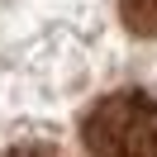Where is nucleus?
Returning a JSON list of instances; mask_svg holds the SVG:
<instances>
[{
	"label": "nucleus",
	"instance_id": "obj_3",
	"mask_svg": "<svg viewBox=\"0 0 157 157\" xmlns=\"http://www.w3.org/2000/svg\"><path fill=\"white\" fill-rule=\"evenodd\" d=\"M5 157H67V152L52 143H14V147H5Z\"/></svg>",
	"mask_w": 157,
	"mask_h": 157
},
{
	"label": "nucleus",
	"instance_id": "obj_1",
	"mask_svg": "<svg viewBox=\"0 0 157 157\" xmlns=\"http://www.w3.org/2000/svg\"><path fill=\"white\" fill-rule=\"evenodd\" d=\"M90 157H157V100L143 90H114L81 119Z\"/></svg>",
	"mask_w": 157,
	"mask_h": 157
},
{
	"label": "nucleus",
	"instance_id": "obj_2",
	"mask_svg": "<svg viewBox=\"0 0 157 157\" xmlns=\"http://www.w3.org/2000/svg\"><path fill=\"white\" fill-rule=\"evenodd\" d=\"M119 14H124L128 33L157 38V0H119Z\"/></svg>",
	"mask_w": 157,
	"mask_h": 157
}]
</instances>
